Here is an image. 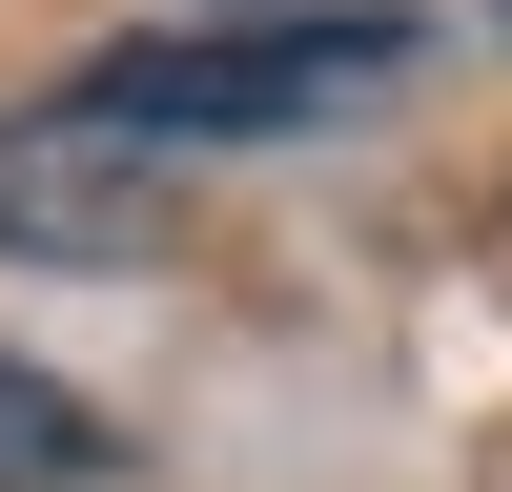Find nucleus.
<instances>
[{
	"instance_id": "f257e3e1",
	"label": "nucleus",
	"mask_w": 512,
	"mask_h": 492,
	"mask_svg": "<svg viewBox=\"0 0 512 492\" xmlns=\"http://www.w3.org/2000/svg\"><path fill=\"white\" fill-rule=\"evenodd\" d=\"M431 62L410 0H287V21H164V41H103L82 103L144 123V144H287V123H349Z\"/></svg>"
},
{
	"instance_id": "f03ea898",
	"label": "nucleus",
	"mask_w": 512,
	"mask_h": 492,
	"mask_svg": "<svg viewBox=\"0 0 512 492\" xmlns=\"http://www.w3.org/2000/svg\"><path fill=\"white\" fill-rule=\"evenodd\" d=\"M164 226V185H144V123H103L62 82L41 123H0V246H41V267H123V246Z\"/></svg>"
},
{
	"instance_id": "7ed1b4c3",
	"label": "nucleus",
	"mask_w": 512,
	"mask_h": 492,
	"mask_svg": "<svg viewBox=\"0 0 512 492\" xmlns=\"http://www.w3.org/2000/svg\"><path fill=\"white\" fill-rule=\"evenodd\" d=\"M103 472H123V410H82L62 369L0 349V492H103Z\"/></svg>"
},
{
	"instance_id": "20e7f679",
	"label": "nucleus",
	"mask_w": 512,
	"mask_h": 492,
	"mask_svg": "<svg viewBox=\"0 0 512 492\" xmlns=\"http://www.w3.org/2000/svg\"><path fill=\"white\" fill-rule=\"evenodd\" d=\"M492 21H512V0H492Z\"/></svg>"
}]
</instances>
